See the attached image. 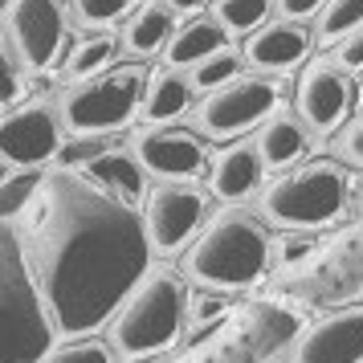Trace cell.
<instances>
[{
  "instance_id": "obj_1",
  "label": "cell",
  "mask_w": 363,
  "mask_h": 363,
  "mask_svg": "<svg viewBox=\"0 0 363 363\" xmlns=\"http://www.w3.org/2000/svg\"><path fill=\"white\" fill-rule=\"evenodd\" d=\"M17 237L57 339L102 330L151 265L139 213L74 167L41 172L33 200L17 216Z\"/></svg>"
},
{
  "instance_id": "obj_2",
  "label": "cell",
  "mask_w": 363,
  "mask_h": 363,
  "mask_svg": "<svg viewBox=\"0 0 363 363\" xmlns=\"http://www.w3.org/2000/svg\"><path fill=\"white\" fill-rule=\"evenodd\" d=\"M188 281L172 265H147L106 323V347L118 359H160L184 339Z\"/></svg>"
},
{
  "instance_id": "obj_3",
  "label": "cell",
  "mask_w": 363,
  "mask_h": 363,
  "mask_svg": "<svg viewBox=\"0 0 363 363\" xmlns=\"http://www.w3.org/2000/svg\"><path fill=\"white\" fill-rule=\"evenodd\" d=\"M265 269H269V233L262 216L245 208L216 213L184 253V274L213 294L249 290L265 278Z\"/></svg>"
},
{
  "instance_id": "obj_4",
  "label": "cell",
  "mask_w": 363,
  "mask_h": 363,
  "mask_svg": "<svg viewBox=\"0 0 363 363\" xmlns=\"http://www.w3.org/2000/svg\"><path fill=\"white\" fill-rule=\"evenodd\" d=\"M57 335L29 274L17 225H0V363H37Z\"/></svg>"
},
{
  "instance_id": "obj_5",
  "label": "cell",
  "mask_w": 363,
  "mask_h": 363,
  "mask_svg": "<svg viewBox=\"0 0 363 363\" xmlns=\"http://www.w3.org/2000/svg\"><path fill=\"white\" fill-rule=\"evenodd\" d=\"M347 200H351V180H347L343 164L311 160V164L281 172L262 192V225L286 233L327 229L347 213Z\"/></svg>"
},
{
  "instance_id": "obj_6",
  "label": "cell",
  "mask_w": 363,
  "mask_h": 363,
  "mask_svg": "<svg viewBox=\"0 0 363 363\" xmlns=\"http://www.w3.org/2000/svg\"><path fill=\"white\" fill-rule=\"evenodd\" d=\"M147 69L143 66H111L86 78V82L66 86V94L57 102V118L62 127L74 135H115L123 131L139 106H143V90H147Z\"/></svg>"
},
{
  "instance_id": "obj_7",
  "label": "cell",
  "mask_w": 363,
  "mask_h": 363,
  "mask_svg": "<svg viewBox=\"0 0 363 363\" xmlns=\"http://www.w3.org/2000/svg\"><path fill=\"white\" fill-rule=\"evenodd\" d=\"M281 111V90L274 78L241 74L233 82L216 86L196 106V135L213 143H237L245 131L262 127L265 118Z\"/></svg>"
},
{
  "instance_id": "obj_8",
  "label": "cell",
  "mask_w": 363,
  "mask_h": 363,
  "mask_svg": "<svg viewBox=\"0 0 363 363\" xmlns=\"http://www.w3.org/2000/svg\"><path fill=\"white\" fill-rule=\"evenodd\" d=\"M208 192L196 184H155L139 204V220H143V237L147 249L160 257H172L196 241L208 216Z\"/></svg>"
},
{
  "instance_id": "obj_9",
  "label": "cell",
  "mask_w": 363,
  "mask_h": 363,
  "mask_svg": "<svg viewBox=\"0 0 363 363\" xmlns=\"http://www.w3.org/2000/svg\"><path fill=\"white\" fill-rule=\"evenodd\" d=\"M4 45L13 62L29 74H45L66 50V13L62 0H9L4 4Z\"/></svg>"
},
{
  "instance_id": "obj_10",
  "label": "cell",
  "mask_w": 363,
  "mask_h": 363,
  "mask_svg": "<svg viewBox=\"0 0 363 363\" xmlns=\"http://www.w3.org/2000/svg\"><path fill=\"white\" fill-rule=\"evenodd\" d=\"M66 143V127L57 118V106L50 102H29L17 111L0 115V160L9 167H41L57 160Z\"/></svg>"
},
{
  "instance_id": "obj_11",
  "label": "cell",
  "mask_w": 363,
  "mask_h": 363,
  "mask_svg": "<svg viewBox=\"0 0 363 363\" xmlns=\"http://www.w3.org/2000/svg\"><path fill=\"white\" fill-rule=\"evenodd\" d=\"M131 155L160 184H196L208 172V147L188 127H147L135 139Z\"/></svg>"
},
{
  "instance_id": "obj_12",
  "label": "cell",
  "mask_w": 363,
  "mask_h": 363,
  "mask_svg": "<svg viewBox=\"0 0 363 363\" xmlns=\"http://www.w3.org/2000/svg\"><path fill=\"white\" fill-rule=\"evenodd\" d=\"M355 106V86L351 74L335 69L330 62H311V69H302L294 90V111L298 123L314 135H330L339 131Z\"/></svg>"
},
{
  "instance_id": "obj_13",
  "label": "cell",
  "mask_w": 363,
  "mask_h": 363,
  "mask_svg": "<svg viewBox=\"0 0 363 363\" xmlns=\"http://www.w3.org/2000/svg\"><path fill=\"white\" fill-rule=\"evenodd\" d=\"M294 363H363V306L311 323L294 339Z\"/></svg>"
},
{
  "instance_id": "obj_14",
  "label": "cell",
  "mask_w": 363,
  "mask_h": 363,
  "mask_svg": "<svg viewBox=\"0 0 363 363\" xmlns=\"http://www.w3.org/2000/svg\"><path fill=\"white\" fill-rule=\"evenodd\" d=\"M306 53H311V33L302 25H290V21H274V25H262V29L249 33L241 57L262 78H269V74L281 78V74H290V69L302 66Z\"/></svg>"
},
{
  "instance_id": "obj_15",
  "label": "cell",
  "mask_w": 363,
  "mask_h": 363,
  "mask_svg": "<svg viewBox=\"0 0 363 363\" xmlns=\"http://www.w3.org/2000/svg\"><path fill=\"white\" fill-rule=\"evenodd\" d=\"M74 172H82L94 188H102L106 196H115L118 204H127L135 213H139V204L147 196V172L139 167V160H135L127 147H106L102 155L86 160V164L74 167Z\"/></svg>"
},
{
  "instance_id": "obj_16",
  "label": "cell",
  "mask_w": 363,
  "mask_h": 363,
  "mask_svg": "<svg viewBox=\"0 0 363 363\" xmlns=\"http://www.w3.org/2000/svg\"><path fill=\"white\" fill-rule=\"evenodd\" d=\"M265 167L257 160V147L253 143H229L213 160V172H208V196L225 200V204H241L249 200L257 188H262Z\"/></svg>"
},
{
  "instance_id": "obj_17",
  "label": "cell",
  "mask_w": 363,
  "mask_h": 363,
  "mask_svg": "<svg viewBox=\"0 0 363 363\" xmlns=\"http://www.w3.org/2000/svg\"><path fill=\"white\" fill-rule=\"evenodd\" d=\"M257 160H262L265 172H290V167L302 164V155L311 147V131L298 123L294 115H274L262 123V131H257Z\"/></svg>"
},
{
  "instance_id": "obj_18",
  "label": "cell",
  "mask_w": 363,
  "mask_h": 363,
  "mask_svg": "<svg viewBox=\"0 0 363 363\" xmlns=\"http://www.w3.org/2000/svg\"><path fill=\"white\" fill-rule=\"evenodd\" d=\"M192 99H196V90H192V82H188V74L167 66V69H160V74L147 78L139 115L147 118L151 127H172L180 115L192 111Z\"/></svg>"
},
{
  "instance_id": "obj_19",
  "label": "cell",
  "mask_w": 363,
  "mask_h": 363,
  "mask_svg": "<svg viewBox=\"0 0 363 363\" xmlns=\"http://www.w3.org/2000/svg\"><path fill=\"white\" fill-rule=\"evenodd\" d=\"M172 21L176 17L164 9V0H147V4L131 9V21L123 25V50L135 53V57H155V53H164L172 33H176Z\"/></svg>"
},
{
  "instance_id": "obj_20",
  "label": "cell",
  "mask_w": 363,
  "mask_h": 363,
  "mask_svg": "<svg viewBox=\"0 0 363 363\" xmlns=\"http://www.w3.org/2000/svg\"><path fill=\"white\" fill-rule=\"evenodd\" d=\"M225 45H229V33H225L213 17H192L172 33L164 57H167L172 69H184V66H200L204 57H213V53L225 50Z\"/></svg>"
},
{
  "instance_id": "obj_21",
  "label": "cell",
  "mask_w": 363,
  "mask_h": 363,
  "mask_svg": "<svg viewBox=\"0 0 363 363\" xmlns=\"http://www.w3.org/2000/svg\"><path fill=\"white\" fill-rule=\"evenodd\" d=\"M115 57H118L115 37L111 33H90L66 53V74L74 78V82H86V78H94V74L115 66Z\"/></svg>"
},
{
  "instance_id": "obj_22",
  "label": "cell",
  "mask_w": 363,
  "mask_h": 363,
  "mask_svg": "<svg viewBox=\"0 0 363 363\" xmlns=\"http://www.w3.org/2000/svg\"><path fill=\"white\" fill-rule=\"evenodd\" d=\"M274 0H213V21L225 33H253L269 17Z\"/></svg>"
},
{
  "instance_id": "obj_23",
  "label": "cell",
  "mask_w": 363,
  "mask_h": 363,
  "mask_svg": "<svg viewBox=\"0 0 363 363\" xmlns=\"http://www.w3.org/2000/svg\"><path fill=\"white\" fill-rule=\"evenodd\" d=\"M241 66H245V57H241V50H233V45H225V50H216L213 57H204L200 66H192V74H188V82H192V90H216V86L233 82V78H241Z\"/></svg>"
},
{
  "instance_id": "obj_24",
  "label": "cell",
  "mask_w": 363,
  "mask_h": 363,
  "mask_svg": "<svg viewBox=\"0 0 363 363\" xmlns=\"http://www.w3.org/2000/svg\"><path fill=\"white\" fill-rule=\"evenodd\" d=\"M359 25H363V0H327V9L318 13V41L339 45Z\"/></svg>"
},
{
  "instance_id": "obj_25",
  "label": "cell",
  "mask_w": 363,
  "mask_h": 363,
  "mask_svg": "<svg viewBox=\"0 0 363 363\" xmlns=\"http://www.w3.org/2000/svg\"><path fill=\"white\" fill-rule=\"evenodd\" d=\"M41 172L37 167H13V176L0 184V225H17V216L25 213V204L33 200Z\"/></svg>"
},
{
  "instance_id": "obj_26",
  "label": "cell",
  "mask_w": 363,
  "mask_h": 363,
  "mask_svg": "<svg viewBox=\"0 0 363 363\" xmlns=\"http://www.w3.org/2000/svg\"><path fill=\"white\" fill-rule=\"evenodd\" d=\"M37 363H115V351L106 347V339H66V343H53Z\"/></svg>"
},
{
  "instance_id": "obj_27",
  "label": "cell",
  "mask_w": 363,
  "mask_h": 363,
  "mask_svg": "<svg viewBox=\"0 0 363 363\" xmlns=\"http://www.w3.org/2000/svg\"><path fill=\"white\" fill-rule=\"evenodd\" d=\"M135 9V0H69V13L78 17L82 29H111L115 21H123Z\"/></svg>"
},
{
  "instance_id": "obj_28",
  "label": "cell",
  "mask_w": 363,
  "mask_h": 363,
  "mask_svg": "<svg viewBox=\"0 0 363 363\" xmlns=\"http://www.w3.org/2000/svg\"><path fill=\"white\" fill-rule=\"evenodd\" d=\"M21 90H25V74H21V66L13 62L4 37H0V111H9V106L21 99Z\"/></svg>"
},
{
  "instance_id": "obj_29",
  "label": "cell",
  "mask_w": 363,
  "mask_h": 363,
  "mask_svg": "<svg viewBox=\"0 0 363 363\" xmlns=\"http://www.w3.org/2000/svg\"><path fill=\"white\" fill-rule=\"evenodd\" d=\"M335 155H339L343 164L363 167V111H359L355 118H347L343 127H339V143H335Z\"/></svg>"
},
{
  "instance_id": "obj_30",
  "label": "cell",
  "mask_w": 363,
  "mask_h": 363,
  "mask_svg": "<svg viewBox=\"0 0 363 363\" xmlns=\"http://www.w3.org/2000/svg\"><path fill=\"white\" fill-rule=\"evenodd\" d=\"M330 66L343 69V74H355V69H363V25L355 29V33H347L339 45H335V53H330Z\"/></svg>"
},
{
  "instance_id": "obj_31",
  "label": "cell",
  "mask_w": 363,
  "mask_h": 363,
  "mask_svg": "<svg viewBox=\"0 0 363 363\" xmlns=\"http://www.w3.org/2000/svg\"><path fill=\"white\" fill-rule=\"evenodd\" d=\"M216 314H225L220 294H213V290H196V294H188V323L204 327V323H213Z\"/></svg>"
},
{
  "instance_id": "obj_32",
  "label": "cell",
  "mask_w": 363,
  "mask_h": 363,
  "mask_svg": "<svg viewBox=\"0 0 363 363\" xmlns=\"http://www.w3.org/2000/svg\"><path fill=\"white\" fill-rule=\"evenodd\" d=\"M274 9H278L281 21H290V25H302V21L318 17L323 9H327V0H274Z\"/></svg>"
},
{
  "instance_id": "obj_33",
  "label": "cell",
  "mask_w": 363,
  "mask_h": 363,
  "mask_svg": "<svg viewBox=\"0 0 363 363\" xmlns=\"http://www.w3.org/2000/svg\"><path fill=\"white\" fill-rule=\"evenodd\" d=\"M311 249H314V241L306 237V233H298L294 241H286V245H281V262H286V265H290V262H302Z\"/></svg>"
},
{
  "instance_id": "obj_34",
  "label": "cell",
  "mask_w": 363,
  "mask_h": 363,
  "mask_svg": "<svg viewBox=\"0 0 363 363\" xmlns=\"http://www.w3.org/2000/svg\"><path fill=\"white\" fill-rule=\"evenodd\" d=\"M164 9L172 17H188V13H200L204 9V0H164Z\"/></svg>"
},
{
  "instance_id": "obj_35",
  "label": "cell",
  "mask_w": 363,
  "mask_h": 363,
  "mask_svg": "<svg viewBox=\"0 0 363 363\" xmlns=\"http://www.w3.org/2000/svg\"><path fill=\"white\" fill-rule=\"evenodd\" d=\"M9 176H13V167H9V164H4V160H0V184L9 180Z\"/></svg>"
},
{
  "instance_id": "obj_36",
  "label": "cell",
  "mask_w": 363,
  "mask_h": 363,
  "mask_svg": "<svg viewBox=\"0 0 363 363\" xmlns=\"http://www.w3.org/2000/svg\"><path fill=\"white\" fill-rule=\"evenodd\" d=\"M127 363H167V359L160 355V359H127Z\"/></svg>"
},
{
  "instance_id": "obj_37",
  "label": "cell",
  "mask_w": 363,
  "mask_h": 363,
  "mask_svg": "<svg viewBox=\"0 0 363 363\" xmlns=\"http://www.w3.org/2000/svg\"><path fill=\"white\" fill-rule=\"evenodd\" d=\"M359 196H363V192H359Z\"/></svg>"
},
{
  "instance_id": "obj_38",
  "label": "cell",
  "mask_w": 363,
  "mask_h": 363,
  "mask_svg": "<svg viewBox=\"0 0 363 363\" xmlns=\"http://www.w3.org/2000/svg\"><path fill=\"white\" fill-rule=\"evenodd\" d=\"M269 363H274V359H269Z\"/></svg>"
}]
</instances>
